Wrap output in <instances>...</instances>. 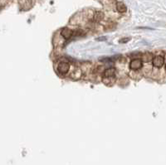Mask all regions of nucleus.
<instances>
[{"label": "nucleus", "mask_w": 166, "mask_h": 165, "mask_svg": "<svg viewBox=\"0 0 166 165\" xmlns=\"http://www.w3.org/2000/svg\"><path fill=\"white\" fill-rule=\"evenodd\" d=\"M115 74H116V69L111 67V68L106 69L104 71V77L106 78H110V77H113Z\"/></svg>", "instance_id": "6"}, {"label": "nucleus", "mask_w": 166, "mask_h": 165, "mask_svg": "<svg viewBox=\"0 0 166 165\" xmlns=\"http://www.w3.org/2000/svg\"><path fill=\"white\" fill-rule=\"evenodd\" d=\"M130 40V38H128V37H125V38H122L119 41L120 43H126V42H128Z\"/></svg>", "instance_id": "9"}, {"label": "nucleus", "mask_w": 166, "mask_h": 165, "mask_svg": "<svg viewBox=\"0 0 166 165\" xmlns=\"http://www.w3.org/2000/svg\"><path fill=\"white\" fill-rule=\"evenodd\" d=\"M165 67H166V64H165Z\"/></svg>", "instance_id": "11"}, {"label": "nucleus", "mask_w": 166, "mask_h": 165, "mask_svg": "<svg viewBox=\"0 0 166 165\" xmlns=\"http://www.w3.org/2000/svg\"><path fill=\"white\" fill-rule=\"evenodd\" d=\"M142 63L141 59H133L130 63V68L133 71H137L142 67Z\"/></svg>", "instance_id": "2"}, {"label": "nucleus", "mask_w": 166, "mask_h": 165, "mask_svg": "<svg viewBox=\"0 0 166 165\" xmlns=\"http://www.w3.org/2000/svg\"><path fill=\"white\" fill-rule=\"evenodd\" d=\"M152 58H153V56H152V54L150 53V52H145V53H144L142 55V57H141V61L143 62H149V61H150L152 60Z\"/></svg>", "instance_id": "8"}, {"label": "nucleus", "mask_w": 166, "mask_h": 165, "mask_svg": "<svg viewBox=\"0 0 166 165\" xmlns=\"http://www.w3.org/2000/svg\"><path fill=\"white\" fill-rule=\"evenodd\" d=\"M104 18V13L102 12L101 11H97L95 12L94 14V18H93V20H94V22L96 23H99L100 21H101Z\"/></svg>", "instance_id": "7"}, {"label": "nucleus", "mask_w": 166, "mask_h": 165, "mask_svg": "<svg viewBox=\"0 0 166 165\" xmlns=\"http://www.w3.org/2000/svg\"><path fill=\"white\" fill-rule=\"evenodd\" d=\"M106 40V37H100V38H96V41H99V42H101V41H105Z\"/></svg>", "instance_id": "10"}, {"label": "nucleus", "mask_w": 166, "mask_h": 165, "mask_svg": "<svg viewBox=\"0 0 166 165\" xmlns=\"http://www.w3.org/2000/svg\"><path fill=\"white\" fill-rule=\"evenodd\" d=\"M70 69V65L69 63L65 62V61H62L57 65V71L59 73L61 74H66L68 72V71Z\"/></svg>", "instance_id": "1"}, {"label": "nucleus", "mask_w": 166, "mask_h": 165, "mask_svg": "<svg viewBox=\"0 0 166 165\" xmlns=\"http://www.w3.org/2000/svg\"><path fill=\"white\" fill-rule=\"evenodd\" d=\"M61 35L64 37L65 39H69L72 37V35H73V31L71 30V29L68 28H63L62 29Z\"/></svg>", "instance_id": "4"}, {"label": "nucleus", "mask_w": 166, "mask_h": 165, "mask_svg": "<svg viewBox=\"0 0 166 165\" xmlns=\"http://www.w3.org/2000/svg\"><path fill=\"white\" fill-rule=\"evenodd\" d=\"M116 7V10L119 12H125L127 11V8L123 2H117Z\"/></svg>", "instance_id": "5"}, {"label": "nucleus", "mask_w": 166, "mask_h": 165, "mask_svg": "<svg viewBox=\"0 0 166 165\" xmlns=\"http://www.w3.org/2000/svg\"><path fill=\"white\" fill-rule=\"evenodd\" d=\"M164 63V59L163 57L161 56H157L153 58V65H154L155 67H157V68H160L162 67Z\"/></svg>", "instance_id": "3"}]
</instances>
